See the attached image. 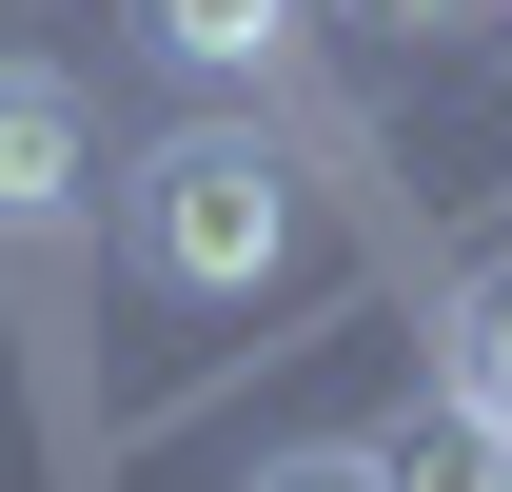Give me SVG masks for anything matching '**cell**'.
<instances>
[{"label":"cell","mask_w":512,"mask_h":492,"mask_svg":"<svg viewBox=\"0 0 512 492\" xmlns=\"http://www.w3.org/2000/svg\"><path fill=\"white\" fill-rule=\"evenodd\" d=\"M119 256L158 296H276L296 276V158L256 119H158L119 158Z\"/></svg>","instance_id":"6da1fadb"},{"label":"cell","mask_w":512,"mask_h":492,"mask_svg":"<svg viewBox=\"0 0 512 492\" xmlns=\"http://www.w3.org/2000/svg\"><path fill=\"white\" fill-rule=\"evenodd\" d=\"M79 178H99V119H79L60 60H0V237H60Z\"/></svg>","instance_id":"7a4b0ae2"},{"label":"cell","mask_w":512,"mask_h":492,"mask_svg":"<svg viewBox=\"0 0 512 492\" xmlns=\"http://www.w3.org/2000/svg\"><path fill=\"white\" fill-rule=\"evenodd\" d=\"M138 40L178 79H276L296 60V0H138Z\"/></svg>","instance_id":"3957f363"},{"label":"cell","mask_w":512,"mask_h":492,"mask_svg":"<svg viewBox=\"0 0 512 492\" xmlns=\"http://www.w3.org/2000/svg\"><path fill=\"white\" fill-rule=\"evenodd\" d=\"M434 394L512 433V256H493V276H453V315H434Z\"/></svg>","instance_id":"277c9868"},{"label":"cell","mask_w":512,"mask_h":492,"mask_svg":"<svg viewBox=\"0 0 512 492\" xmlns=\"http://www.w3.org/2000/svg\"><path fill=\"white\" fill-rule=\"evenodd\" d=\"M375 473H394V492H512V433L434 394V414H394V433H375Z\"/></svg>","instance_id":"5b68a950"},{"label":"cell","mask_w":512,"mask_h":492,"mask_svg":"<svg viewBox=\"0 0 512 492\" xmlns=\"http://www.w3.org/2000/svg\"><path fill=\"white\" fill-rule=\"evenodd\" d=\"M237 492H394V473H375V453H355V433H296V453H256Z\"/></svg>","instance_id":"8992f818"},{"label":"cell","mask_w":512,"mask_h":492,"mask_svg":"<svg viewBox=\"0 0 512 492\" xmlns=\"http://www.w3.org/2000/svg\"><path fill=\"white\" fill-rule=\"evenodd\" d=\"M335 20H394V40H453V20H493V0H335Z\"/></svg>","instance_id":"52a82bcc"},{"label":"cell","mask_w":512,"mask_h":492,"mask_svg":"<svg viewBox=\"0 0 512 492\" xmlns=\"http://www.w3.org/2000/svg\"><path fill=\"white\" fill-rule=\"evenodd\" d=\"M493 79H512V0H493Z\"/></svg>","instance_id":"ba28073f"}]
</instances>
